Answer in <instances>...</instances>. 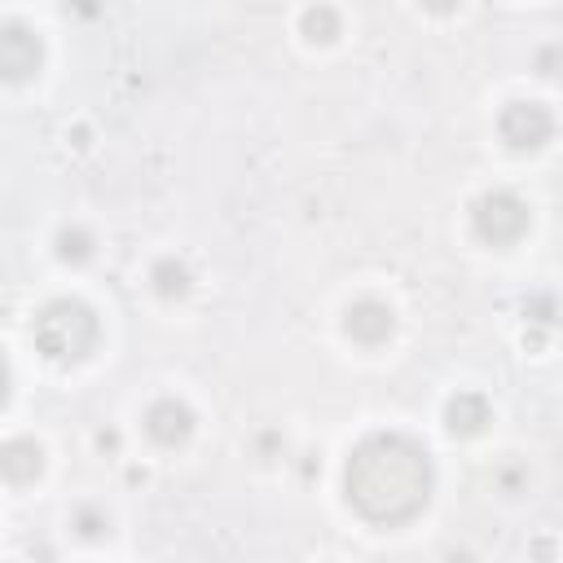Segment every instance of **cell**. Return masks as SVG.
I'll list each match as a JSON object with an SVG mask.
<instances>
[{
  "mask_svg": "<svg viewBox=\"0 0 563 563\" xmlns=\"http://www.w3.org/2000/svg\"><path fill=\"white\" fill-rule=\"evenodd\" d=\"M343 493L352 510L365 515L369 523L383 528L409 523L431 501V457L418 440L400 431L365 435L347 457Z\"/></svg>",
  "mask_w": 563,
  "mask_h": 563,
  "instance_id": "cell-1",
  "label": "cell"
},
{
  "mask_svg": "<svg viewBox=\"0 0 563 563\" xmlns=\"http://www.w3.org/2000/svg\"><path fill=\"white\" fill-rule=\"evenodd\" d=\"M97 343V317L79 299H53L35 317V347L48 361H84Z\"/></svg>",
  "mask_w": 563,
  "mask_h": 563,
  "instance_id": "cell-2",
  "label": "cell"
},
{
  "mask_svg": "<svg viewBox=\"0 0 563 563\" xmlns=\"http://www.w3.org/2000/svg\"><path fill=\"white\" fill-rule=\"evenodd\" d=\"M471 224L475 233L488 242V246H515L523 233H528V202L515 198L510 189H493L475 202L471 211Z\"/></svg>",
  "mask_w": 563,
  "mask_h": 563,
  "instance_id": "cell-3",
  "label": "cell"
},
{
  "mask_svg": "<svg viewBox=\"0 0 563 563\" xmlns=\"http://www.w3.org/2000/svg\"><path fill=\"white\" fill-rule=\"evenodd\" d=\"M497 132H501V141L510 150H537V145L550 141L554 119H550V110L541 101H510L501 110V119H497Z\"/></svg>",
  "mask_w": 563,
  "mask_h": 563,
  "instance_id": "cell-4",
  "label": "cell"
},
{
  "mask_svg": "<svg viewBox=\"0 0 563 563\" xmlns=\"http://www.w3.org/2000/svg\"><path fill=\"white\" fill-rule=\"evenodd\" d=\"M35 66H40V40L22 22H4L0 26V75L9 84H18V79L35 75Z\"/></svg>",
  "mask_w": 563,
  "mask_h": 563,
  "instance_id": "cell-5",
  "label": "cell"
},
{
  "mask_svg": "<svg viewBox=\"0 0 563 563\" xmlns=\"http://www.w3.org/2000/svg\"><path fill=\"white\" fill-rule=\"evenodd\" d=\"M189 431H194V413H189V405H180V400H154L150 409H145V435L154 440V444H163V449H176V444H185L189 440Z\"/></svg>",
  "mask_w": 563,
  "mask_h": 563,
  "instance_id": "cell-6",
  "label": "cell"
},
{
  "mask_svg": "<svg viewBox=\"0 0 563 563\" xmlns=\"http://www.w3.org/2000/svg\"><path fill=\"white\" fill-rule=\"evenodd\" d=\"M347 334L356 339V343H365V347H374V343H387V334L396 330V317H391V308L387 303H378V299H361V303H352L347 308Z\"/></svg>",
  "mask_w": 563,
  "mask_h": 563,
  "instance_id": "cell-7",
  "label": "cell"
},
{
  "mask_svg": "<svg viewBox=\"0 0 563 563\" xmlns=\"http://www.w3.org/2000/svg\"><path fill=\"white\" fill-rule=\"evenodd\" d=\"M40 466H44V453L35 440H9L0 449V471L9 484H31L40 475Z\"/></svg>",
  "mask_w": 563,
  "mask_h": 563,
  "instance_id": "cell-8",
  "label": "cell"
},
{
  "mask_svg": "<svg viewBox=\"0 0 563 563\" xmlns=\"http://www.w3.org/2000/svg\"><path fill=\"white\" fill-rule=\"evenodd\" d=\"M444 418H449V431L453 435H479L484 422H488V405H484V396L462 391V396L449 400V413Z\"/></svg>",
  "mask_w": 563,
  "mask_h": 563,
  "instance_id": "cell-9",
  "label": "cell"
},
{
  "mask_svg": "<svg viewBox=\"0 0 563 563\" xmlns=\"http://www.w3.org/2000/svg\"><path fill=\"white\" fill-rule=\"evenodd\" d=\"M303 35L308 40H334L339 35V18H334V9H308L303 13Z\"/></svg>",
  "mask_w": 563,
  "mask_h": 563,
  "instance_id": "cell-10",
  "label": "cell"
}]
</instances>
